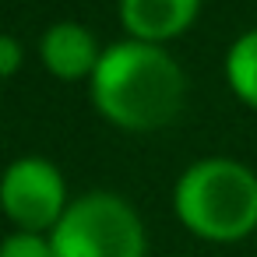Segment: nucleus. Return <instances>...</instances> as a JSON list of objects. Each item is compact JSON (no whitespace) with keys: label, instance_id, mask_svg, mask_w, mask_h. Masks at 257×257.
I'll list each match as a JSON object with an SVG mask.
<instances>
[{"label":"nucleus","instance_id":"f257e3e1","mask_svg":"<svg viewBox=\"0 0 257 257\" xmlns=\"http://www.w3.org/2000/svg\"><path fill=\"white\" fill-rule=\"evenodd\" d=\"M95 109L123 131H159L183 109L187 78L159 43L127 39L102 50L92 71Z\"/></svg>","mask_w":257,"mask_h":257},{"label":"nucleus","instance_id":"f03ea898","mask_svg":"<svg viewBox=\"0 0 257 257\" xmlns=\"http://www.w3.org/2000/svg\"><path fill=\"white\" fill-rule=\"evenodd\" d=\"M183 229L208 243H236L257 232V173L236 159H201L173 190Z\"/></svg>","mask_w":257,"mask_h":257},{"label":"nucleus","instance_id":"7ed1b4c3","mask_svg":"<svg viewBox=\"0 0 257 257\" xmlns=\"http://www.w3.org/2000/svg\"><path fill=\"white\" fill-rule=\"evenodd\" d=\"M53 257H145L141 215L109 190L81 194L50 229Z\"/></svg>","mask_w":257,"mask_h":257},{"label":"nucleus","instance_id":"20e7f679","mask_svg":"<svg viewBox=\"0 0 257 257\" xmlns=\"http://www.w3.org/2000/svg\"><path fill=\"white\" fill-rule=\"evenodd\" d=\"M67 204V183L50 159H15L0 176V208L18 229L46 232L60 222Z\"/></svg>","mask_w":257,"mask_h":257},{"label":"nucleus","instance_id":"39448f33","mask_svg":"<svg viewBox=\"0 0 257 257\" xmlns=\"http://www.w3.org/2000/svg\"><path fill=\"white\" fill-rule=\"evenodd\" d=\"M99 57H102V50H99L95 36L78 22H57L39 39V60L60 81L92 78Z\"/></svg>","mask_w":257,"mask_h":257},{"label":"nucleus","instance_id":"423d86ee","mask_svg":"<svg viewBox=\"0 0 257 257\" xmlns=\"http://www.w3.org/2000/svg\"><path fill=\"white\" fill-rule=\"evenodd\" d=\"M201 11V0H120V22L131 39L169 43L183 36Z\"/></svg>","mask_w":257,"mask_h":257},{"label":"nucleus","instance_id":"0eeeda50","mask_svg":"<svg viewBox=\"0 0 257 257\" xmlns=\"http://www.w3.org/2000/svg\"><path fill=\"white\" fill-rule=\"evenodd\" d=\"M225 81L239 102L257 109V29L243 32L225 53Z\"/></svg>","mask_w":257,"mask_h":257},{"label":"nucleus","instance_id":"6e6552de","mask_svg":"<svg viewBox=\"0 0 257 257\" xmlns=\"http://www.w3.org/2000/svg\"><path fill=\"white\" fill-rule=\"evenodd\" d=\"M0 257H53V243L43 232L15 229L11 236H4V243H0Z\"/></svg>","mask_w":257,"mask_h":257},{"label":"nucleus","instance_id":"1a4fd4ad","mask_svg":"<svg viewBox=\"0 0 257 257\" xmlns=\"http://www.w3.org/2000/svg\"><path fill=\"white\" fill-rule=\"evenodd\" d=\"M22 67V43L8 32H0V78H11Z\"/></svg>","mask_w":257,"mask_h":257}]
</instances>
